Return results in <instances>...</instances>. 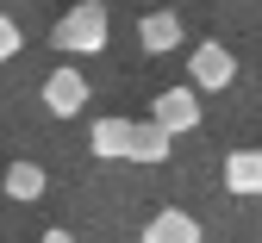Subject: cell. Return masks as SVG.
<instances>
[{"instance_id":"1","label":"cell","mask_w":262,"mask_h":243,"mask_svg":"<svg viewBox=\"0 0 262 243\" xmlns=\"http://www.w3.org/2000/svg\"><path fill=\"white\" fill-rule=\"evenodd\" d=\"M106 31H113L106 7H100V0H81V7H69V13L50 25V44L62 56H100L106 50Z\"/></svg>"},{"instance_id":"2","label":"cell","mask_w":262,"mask_h":243,"mask_svg":"<svg viewBox=\"0 0 262 243\" xmlns=\"http://www.w3.org/2000/svg\"><path fill=\"white\" fill-rule=\"evenodd\" d=\"M231 81H237V56L225 44H193L187 50V87L193 94H225Z\"/></svg>"},{"instance_id":"3","label":"cell","mask_w":262,"mask_h":243,"mask_svg":"<svg viewBox=\"0 0 262 243\" xmlns=\"http://www.w3.org/2000/svg\"><path fill=\"white\" fill-rule=\"evenodd\" d=\"M200 119L206 113H200V94H193V87H162L156 106H150V125L169 137V144H175L181 131H200Z\"/></svg>"},{"instance_id":"4","label":"cell","mask_w":262,"mask_h":243,"mask_svg":"<svg viewBox=\"0 0 262 243\" xmlns=\"http://www.w3.org/2000/svg\"><path fill=\"white\" fill-rule=\"evenodd\" d=\"M38 94H44V113H50V119H75V113L88 106V94H94V87H88L81 69H50Z\"/></svg>"},{"instance_id":"5","label":"cell","mask_w":262,"mask_h":243,"mask_svg":"<svg viewBox=\"0 0 262 243\" xmlns=\"http://www.w3.org/2000/svg\"><path fill=\"white\" fill-rule=\"evenodd\" d=\"M138 243H200V218H193V212H175V206H162V212L144 225Z\"/></svg>"},{"instance_id":"6","label":"cell","mask_w":262,"mask_h":243,"mask_svg":"<svg viewBox=\"0 0 262 243\" xmlns=\"http://www.w3.org/2000/svg\"><path fill=\"white\" fill-rule=\"evenodd\" d=\"M125 162H144V168L169 162V137H162L150 119H131V131H125Z\"/></svg>"},{"instance_id":"7","label":"cell","mask_w":262,"mask_h":243,"mask_svg":"<svg viewBox=\"0 0 262 243\" xmlns=\"http://www.w3.org/2000/svg\"><path fill=\"white\" fill-rule=\"evenodd\" d=\"M44 187H50L44 162H7V175H0V193H7V200H19V206L44 200Z\"/></svg>"},{"instance_id":"8","label":"cell","mask_w":262,"mask_h":243,"mask_svg":"<svg viewBox=\"0 0 262 243\" xmlns=\"http://www.w3.org/2000/svg\"><path fill=\"white\" fill-rule=\"evenodd\" d=\"M138 44H144L150 56H169V50L181 44V19H175V13H144V19H138Z\"/></svg>"},{"instance_id":"9","label":"cell","mask_w":262,"mask_h":243,"mask_svg":"<svg viewBox=\"0 0 262 243\" xmlns=\"http://www.w3.org/2000/svg\"><path fill=\"white\" fill-rule=\"evenodd\" d=\"M225 187H231V193H262V156L256 150H231V156H225Z\"/></svg>"},{"instance_id":"10","label":"cell","mask_w":262,"mask_h":243,"mask_svg":"<svg viewBox=\"0 0 262 243\" xmlns=\"http://www.w3.org/2000/svg\"><path fill=\"white\" fill-rule=\"evenodd\" d=\"M125 131H131V119H94L88 125V150L100 162H119L125 156Z\"/></svg>"},{"instance_id":"11","label":"cell","mask_w":262,"mask_h":243,"mask_svg":"<svg viewBox=\"0 0 262 243\" xmlns=\"http://www.w3.org/2000/svg\"><path fill=\"white\" fill-rule=\"evenodd\" d=\"M19 44H25V38H19V25L0 13V62H13V56H19Z\"/></svg>"},{"instance_id":"12","label":"cell","mask_w":262,"mask_h":243,"mask_svg":"<svg viewBox=\"0 0 262 243\" xmlns=\"http://www.w3.org/2000/svg\"><path fill=\"white\" fill-rule=\"evenodd\" d=\"M38 243H81V237H75V231H44Z\"/></svg>"}]
</instances>
